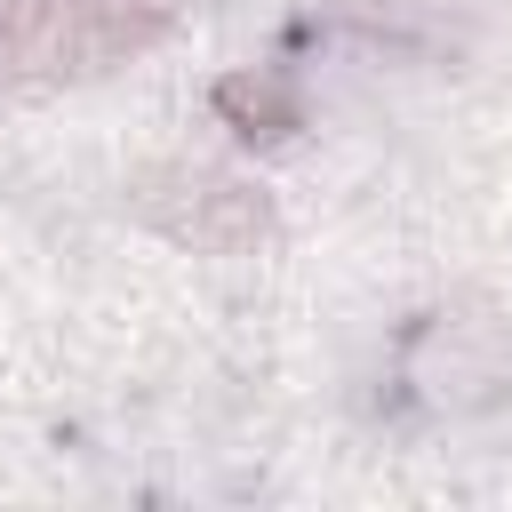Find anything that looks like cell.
<instances>
[{
    "mask_svg": "<svg viewBox=\"0 0 512 512\" xmlns=\"http://www.w3.org/2000/svg\"><path fill=\"white\" fill-rule=\"evenodd\" d=\"M216 120L248 144H288L304 128V96L280 72H232V80H216Z\"/></svg>",
    "mask_w": 512,
    "mask_h": 512,
    "instance_id": "5b68a950",
    "label": "cell"
},
{
    "mask_svg": "<svg viewBox=\"0 0 512 512\" xmlns=\"http://www.w3.org/2000/svg\"><path fill=\"white\" fill-rule=\"evenodd\" d=\"M400 384L448 416L496 408L512 400V328L496 312H424L400 336Z\"/></svg>",
    "mask_w": 512,
    "mask_h": 512,
    "instance_id": "3957f363",
    "label": "cell"
},
{
    "mask_svg": "<svg viewBox=\"0 0 512 512\" xmlns=\"http://www.w3.org/2000/svg\"><path fill=\"white\" fill-rule=\"evenodd\" d=\"M184 0H16L0 8V88H56L112 72L176 32Z\"/></svg>",
    "mask_w": 512,
    "mask_h": 512,
    "instance_id": "6da1fadb",
    "label": "cell"
},
{
    "mask_svg": "<svg viewBox=\"0 0 512 512\" xmlns=\"http://www.w3.org/2000/svg\"><path fill=\"white\" fill-rule=\"evenodd\" d=\"M128 208H136L160 240H176V248H192V256H256V248L280 232L272 200H264L248 176L208 168V160H160V168H144V176L128 184Z\"/></svg>",
    "mask_w": 512,
    "mask_h": 512,
    "instance_id": "7a4b0ae2",
    "label": "cell"
},
{
    "mask_svg": "<svg viewBox=\"0 0 512 512\" xmlns=\"http://www.w3.org/2000/svg\"><path fill=\"white\" fill-rule=\"evenodd\" d=\"M344 32H360L368 48L384 56H424V64H448L472 48V24H480V0H328Z\"/></svg>",
    "mask_w": 512,
    "mask_h": 512,
    "instance_id": "277c9868",
    "label": "cell"
}]
</instances>
